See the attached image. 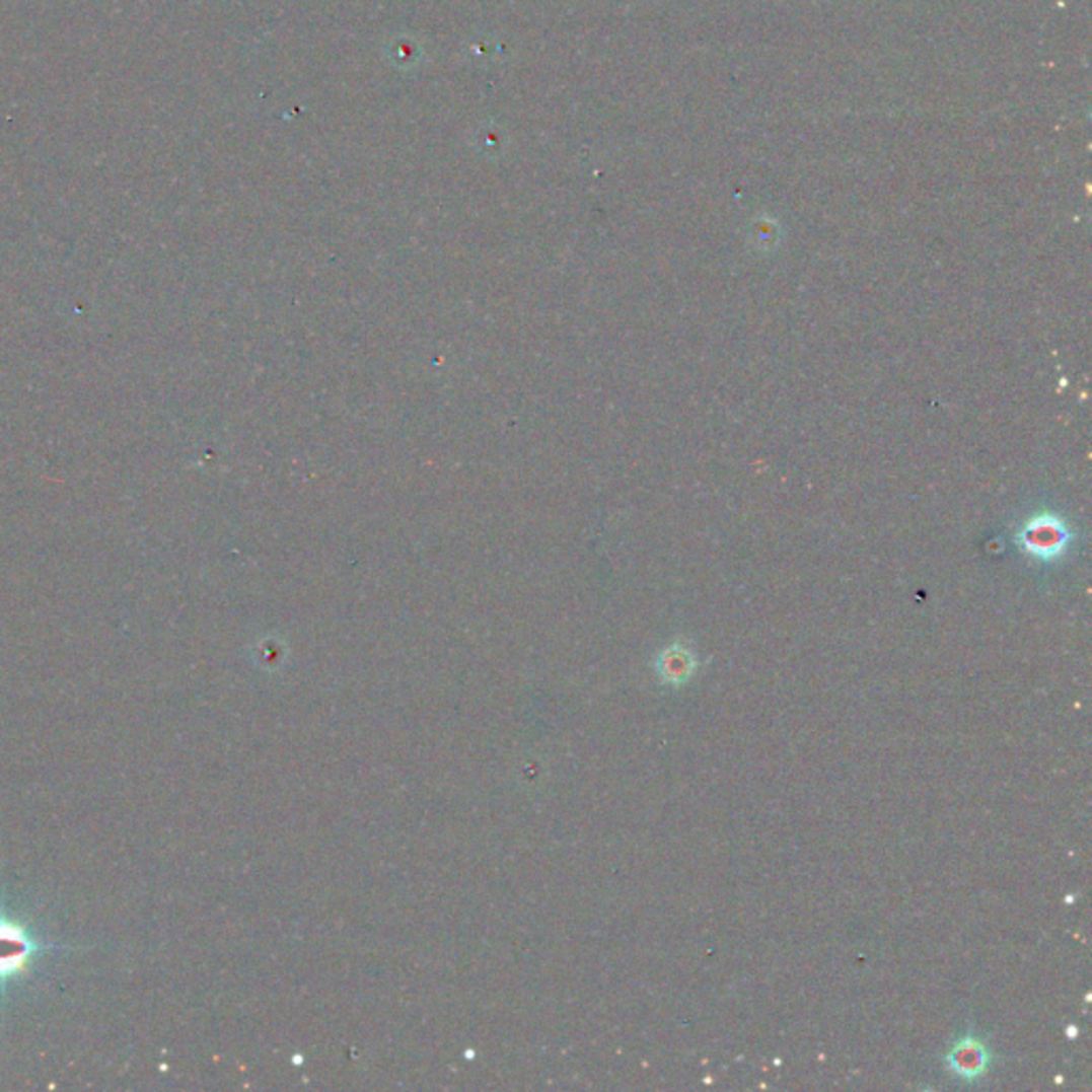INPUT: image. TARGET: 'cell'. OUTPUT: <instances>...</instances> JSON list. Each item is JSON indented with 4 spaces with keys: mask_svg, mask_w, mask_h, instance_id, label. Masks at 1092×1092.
<instances>
[{
    "mask_svg": "<svg viewBox=\"0 0 1092 1092\" xmlns=\"http://www.w3.org/2000/svg\"><path fill=\"white\" fill-rule=\"evenodd\" d=\"M943 1061H945V1067L950 1069L952 1076L966 1082H973L981 1078L988 1071V1067H991L993 1054L979 1037L964 1035L950 1047V1052L945 1054Z\"/></svg>",
    "mask_w": 1092,
    "mask_h": 1092,
    "instance_id": "obj_1",
    "label": "cell"
},
{
    "mask_svg": "<svg viewBox=\"0 0 1092 1092\" xmlns=\"http://www.w3.org/2000/svg\"><path fill=\"white\" fill-rule=\"evenodd\" d=\"M1067 544V531L1054 519H1039L1024 529V547L1039 558H1054Z\"/></svg>",
    "mask_w": 1092,
    "mask_h": 1092,
    "instance_id": "obj_2",
    "label": "cell"
},
{
    "mask_svg": "<svg viewBox=\"0 0 1092 1092\" xmlns=\"http://www.w3.org/2000/svg\"><path fill=\"white\" fill-rule=\"evenodd\" d=\"M696 668V655L681 645L666 649L657 659V672L668 685H685Z\"/></svg>",
    "mask_w": 1092,
    "mask_h": 1092,
    "instance_id": "obj_3",
    "label": "cell"
},
{
    "mask_svg": "<svg viewBox=\"0 0 1092 1092\" xmlns=\"http://www.w3.org/2000/svg\"><path fill=\"white\" fill-rule=\"evenodd\" d=\"M30 943L11 924H0V975L19 971L28 960Z\"/></svg>",
    "mask_w": 1092,
    "mask_h": 1092,
    "instance_id": "obj_4",
    "label": "cell"
}]
</instances>
